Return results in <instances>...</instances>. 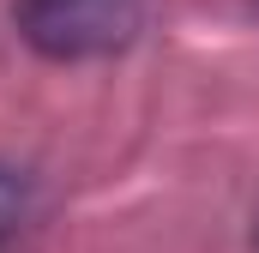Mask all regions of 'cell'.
<instances>
[{
    "instance_id": "cell-2",
    "label": "cell",
    "mask_w": 259,
    "mask_h": 253,
    "mask_svg": "<svg viewBox=\"0 0 259 253\" xmlns=\"http://www.w3.org/2000/svg\"><path fill=\"white\" fill-rule=\"evenodd\" d=\"M30 211H36V181H30L24 169L0 163V247L30 223Z\"/></svg>"
},
{
    "instance_id": "cell-1",
    "label": "cell",
    "mask_w": 259,
    "mask_h": 253,
    "mask_svg": "<svg viewBox=\"0 0 259 253\" xmlns=\"http://www.w3.org/2000/svg\"><path fill=\"white\" fill-rule=\"evenodd\" d=\"M151 24V0H12V30L42 61L127 55Z\"/></svg>"
}]
</instances>
